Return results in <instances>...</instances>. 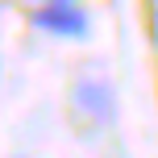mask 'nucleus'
<instances>
[{
    "label": "nucleus",
    "instance_id": "obj_1",
    "mask_svg": "<svg viewBox=\"0 0 158 158\" xmlns=\"http://www.w3.org/2000/svg\"><path fill=\"white\" fill-rule=\"evenodd\" d=\"M33 29L50 33V38H71V42H83L92 33V17L83 13L79 4H38L29 13Z\"/></svg>",
    "mask_w": 158,
    "mask_h": 158
},
{
    "label": "nucleus",
    "instance_id": "obj_2",
    "mask_svg": "<svg viewBox=\"0 0 158 158\" xmlns=\"http://www.w3.org/2000/svg\"><path fill=\"white\" fill-rule=\"evenodd\" d=\"M71 104H75L79 117L92 121V125H112L117 121V92L104 79H79L71 87Z\"/></svg>",
    "mask_w": 158,
    "mask_h": 158
},
{
    "label": "nucleus",
    "instance_id": "obj_3",
    "mask_svg": "<svg viewBox=\"0 0 158 158\" xmlns=\"http://www.w3.org/2000/svg\"><path fill=\"white\" fill-rule=\"evenodd\" d=\"M38 4H79V0H38Z\"/></svg>",
    "mask_w": 158,
    "mask_h": 158
}]
</instances>
